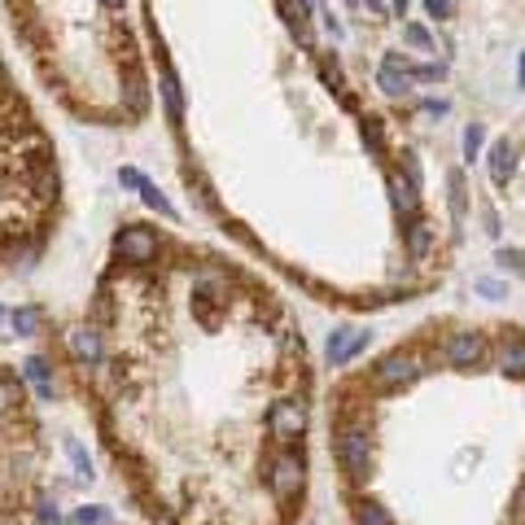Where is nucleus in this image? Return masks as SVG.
<instances>
[{
	"instance_id": "1",
	"label": "nucleus",
	"mask_w": 525,
	"mask_h": 525,
	"mask_svg": "<svg viewBox=\"0 0 525 525\" xmlns=\"http://www.w3.org/2000/svg\"><path fill=\"white\" fill-rule=\"evenodd\" d=\"M333 456H337V464L351 481H368V472H372V433H368V424H342L337 438H333Z\"/></svg>"
},
{
	"instance_id": "2",
	"label": "nucleus",
	"mask_w": 525,
	"mask_h": 525,
	"mask_svg": "<svg viewBox=\"0 0 525 525\" xmlns=\"http://www.w3.org/2000/svg\"><path fill=\"white\" fill-rule=\"evenodd\" d=\"M267 481H271V495H276V499H294V495L303 490V481H307V464H303V456H298V451H280V456L271 460Z\"/></svg>"
},
{
	"instance_id": "3",
	"label": "nucleus",
	"mask_w": 525,
	"mask_h": 525,
	"mask_svg": "<svg viewBox=\"0 0 525 525\" xmlns=\"http://www.w3.org/2000/svg\"><path fill=\"white\" fill-rule=\"evenodd\" d=\"M267 429H271V438H280V442L303 438V433H307V403H303V399H280V403L267 412Z\"/></svg>"
},
{
	"instance_id": "4",
	"label": "nucleus",
	"mask_w": 525,
	"mask_h": 525,
	"mask_svg": "<svg viewBox=\"0 0 525 525\" xmlns=\"http://www.w3.org/2000/svg\"><path fill=\"white\" fill-rule=\"evenodd\" d=\"M420 372V359L416 355H403V351H394V355H385L376 372H372V381H376V390H403V385H412Z\"/></svg>"
},
{
	"instance_id": "5",
	"label": "nucleus",
	"mask_w": 525,
	"mask_h": 525,
	"mask_svg": "<svg viewBox=\"0 0 525 525\" xmlns=\"http://www.w3.org/2000/svg\"><path fill=\"white\" fill-rule=\"evenodd\" d=\"M114 250H118V259L123 262H154L158 259V237L149 228H141V223H127L118 237H114Z\"/></svg>"
},
{
	"instance_id": "6",
	"label": "nucleus",
	"mask_w": 525,
	"mask_h": 525,
	"mask_svg": "<svg viewBox=\"0 0 525 525\" xmlns=\"http://www.w3.org/2000/svg\"><path fill=\"white\" fill-rule=\"evenodd\" d=\"M486 359V337L481 333H451V342H447V364L460 368V372H469Z\"/></svg>"
},
{
	"instance_id": "7",
	"label": "nucleus",
	"mask_w": 525,
	"mask_h": 525,
	"mask_svg": "<svg viewBox=\"0 0 525 525\" xmlns=\"http://www.w3.org/2000/svg\"><path fill=\"white\" fill-rule=\"evenodd\" d=\"M118 184H123V189H136V193H141V202H145L149 210H158L162 219H180V210L171 206V202L158 193V189L145 180V175H141V171H136V166H123V171H118Z\"/></svg>"
},
{
	"instance_id": "8",
	"label": "nucleus",
	"mask_w": 525,
	"mask_h": 525,
	"mask_svg": "<svg viewBox=\"0 0 525 525\" xmlns=\"http://www.w3.org/2000/svg\"><path fill=\"white\" fill-rule=\"evenodd\" d=\"M368 346V333L364 328H337V333H328V346H324V355H328V364L342 368L351 364L359 351Z\"/></svg>"
},
{
	"instance_id": "9",
	"label": "nucleus",
	"mask_w": 525,
	"mask_h": 525,
	"mask_svg": "<svg viewBox=\"0 0 525 525\" xmlns=\"http://www.w3.org/2000/svg\"><path fill=\"white\" fill-rule=\"evenodd\" d=\"M376 88H381L385 97H408V93H412V75H408V61H403L399 52H390V57L381 61Z\"/></svg>"
},
{
	"instance_id": "10",
	"label": "nucleus",
	"mask_w": 525,
	"mask_h": 525,
	"mask_svg": "<svg viewBox=\"0 0 525 525\" xmlns=\"http://www.w3.org/2000/svg\"><path fill=\"white\" fill-rule=\"evenodd\" d=\"M499 372L513 376V381H525V337L521 333H504L499 337Z\"/></svg>"
},
{
	"instance_id": "11",
	"label": "nucleus",
	"mask_w": 525,
	"mask_h": 525,
	"mask_svg": "<svg viewBox=\"0 0 525 525\" xmlns=\"http://www.w3.org/2000/svg\"><path fill=\"white\" fill-rule=\"evenodd\" d=\"M513 175H517V145L513 141H495L490 145V180H495V189H508Z\"/></svg>"
},
{
	"instance_id": "12",
	"label": "nucleus",
	"mask_w": 525,
	"mask_h": 525,
	"mask_svg": "<svg viewBox=\"0 0 525 525\" xmlns=\"http://www.w3.org/2000/svg\"><path fill=\"white\" fill-rule=\"evenodd\" d=\"M390 202L403 219H420V189L408 175H390Z\"/></svg>"
},
{
	"instance_id": "13",
	"label": "nucleus",
	"mask_w": 525,
	"mask_h": 525,
	"mask_svg": "<svg viewBox=\"0 0 525 525\" xmlns=\"http://www.w3.org/2000/svg\"><path fill=\"white\" fill-rule=\"evenodd\" d=\"M158 93H162V105H166V123H171V127H180V123H184V93H180V79H175V70H171V66L162 70Z\"/></svg>"
},
{
	"instance_id": "14",
	"label": "nucleus",
	"mask_w": 525,
	"mask_h": 525,
	"mask_svg": "<svg viewBox=\"0 0 525 525\" xmlns=\"http://www.w3.org/2000/svg\"><path fill=\"white\" fill-rule=\"evenodd\" d=\"M319 79H324V84L342 97V105H346V109H355V97L346 93V75H342V66H337V57H333V52H319Z\"/></svg>"
},
{
	"instance_id": "15",
	"label": "nucleus",
	"mask_w": 525,
	"mask_h": 525,
	"mask_svg": "<svg viewBox=\"0 0 525 525\" xmlns=\"http://www.w3.org/2000/svg\"><path fill=\"white\" fill-rule=\"evenodd\" d=\"M70 351H75V359L79 364H97L101 359V337L93 333V328H70Z\"/></svg>"
},
{
	"instance_id": "16",
	"label": "nucleus",
	"mask_w": 525,
	"mask_h": 525,
	"mask_svg": "<svg viewBox=\"0 0 525 525\" xmlns=\"http://www.w3.org/2000/svg\"><path fill=\"white\" fill-rule=\"evenodd\" d=\"M22 376L36 385V394H40V399H52V376H49V364H44L40 355H31V359L22 364Z\"/></svg>"
},
{
	"instance_id": "17",
	"label": "nucleus",
	"mask_w": 525,
	"mask_h": 525,
	"mask_svg": "<svg viewBox=\"0 0 525 525\" xmlns=\"http://www.w3.org/2000/svg\"><path fill=\"white\" fill-rule=\"evenodd\" d=\"M429 246H433V228H429L424 219H412V228H408V254H412V259H424Z\"/></svg>"
},
{
	"instance_id": "18",
	"label": "nucleus",
	"mask_w": 525,
	"mask_h": 525,
	"mask_svg": "<svg viewBox=\"0 0 525 525\" xmlns=\"http://www.w3.org/2000/svg\"><path fill=\"white\" fill-rule=\"evenodd\" d=\"M447 189H451V198H447L451 219L460 223V219H464V210H469V198H464V193H469V189H464V175H460V171H451V175H447Z\"/></svg>"
},
{
	"instance_id": "19",
	"label": "nucleus",
	"mask_w": 525,
	"mask_h": 525,
	"mask_svg": "<svg viewBox=\"0 0 525 525\" xmlns=\"http://www.w3.org/2000/svg\"><path fill=\"white\" fill-rule=\"evenodd\" d=\"M9 319H13L18 337H36V333H40V319H44V315L36 311V307H18V311L9 315Z\"/></svg>"
},
{
	"instance_id": "20",
	"label": "nucleus",
	"mask_w": 525,
	"mask_h": 525,
	"mask_svg": "<svg viewBox=\"0 0 525 525\" xmlns=\"http://www.w3.org/2000/svg\"><path fill=\"white\" fill-rule=\"evenodd\" d=\"M22 408V385L18 376H0V412H18Z\"/></svg>"
},
{
	"instance_id": "21",
	"label": "nucleus",
	"mask_w": 525,
	"mask_h": 525,
	"mask_svg": "<svg viewBox=\"0 0 525 525\" xmlns=\"http://www.w3.org/2000/svg\"><path fill=\"white\" fill-rule=\"evenodd\" d=\"M355 525H394V517H390L381 504H368L364 499V504L355 508Z\"/></svg>"
},
{
	"instance_id": "22",
	"label": "nucleus",
	"mask_w": 525,
	"mask_h": 525,
	"mask_svg": "<svg viewBox=\"0 0 525 525\" xmlns=\"http://www.w3.org/2000/svg\"><path fill=\"white\" fill-rule=\"evenodd\" d=\"M359 132H364V145L372 149V154H376V158L385 154V132H381V118H372V114H368Z\"/></svg>"
},
{
	"instance_id": "23",
	"label": "nucleus",
	"mask_w": 525,
	"mask_h": 525,
	"mask_svg": "<svg viewBox=\"0 0 525 525\" xmlns=\"http://www.w3.org/2000/svg\"><path fill=\"white\" fill-rule=\"evenodd\" d=\"M408 75H412V84H438V79L447 75V66H442V61H429V66H408Z\"/></svg>"
},
{
	"instance_id": "24",
	"label": "nucleus",
	"mask_w": 525,
	"mask_h": 525,
	"mask_svg": "<svg viewBox=\"0 0 525 525\" xmlns=\"http://www.w3.org/2000/svg\"><path fill=\"white\" fill-rule=\"evenodd\" d=\"M105 521H109V513H105V508H97V504L75 508V517H70V525H105Z\"/></svg>"
},
{
	"instance_id": "25",
	"label": "nucleus",
	"mask_w": 525,
	"mask_h": 525,
	"mask_svg": "<svg viewBox=\"0 0 525 525\" xmlns=\"http://www.w3.org/2000/svg\"><path fill=\"white\" fill-rule=\"evenodd\" d=\"M481 141H486V132H481V123H469V127H464V158H477L481 154Z\"/></svg>"
},
{
	"instance_id": "26",
	"label": "nucleus",
	"mask_w": 525,
	"mask_h": 525,
	"mask_svg": "<svg viewBox=\"0 0 525 525\" xmlns=\"http://www.w3.org/2000/svg\"><path fill=\"white\" fill-rule=\"evenodd\" d=\"M403 40H408V44H412V49H424V52H433V36H429V31H424V27H416V22H412V27H403Z\"/></svg>"
},
{
	"instance_id": "27",
	"label": "nucleus",
	"mask_w": 525,
	"mask_h": 525,
	"mask_svg": "<svg viewBox=\"0 0 525 525\" xmlns=\"http://www.w3.org/2000/svg\"><path fill=\"white\" fill-rule=\"evenodd\" d=\"M66 451H70V460H75L79 477H93V464H88V456H84V447H79V442H66Z\"/></svg>"
},
{
	"instance_id": "28",
	"label": "nucleus",
	"mask_w": 525,
	"mask_h": 525,
	"mask_svg": "<svg viewBox=\"0 0 525 525\" xmlns=\"http://www.w3.org/2000/svg\"><path fill=\"white\" fill-rule=\"evenodd\" d=\"M499 267H513V271H525V250H499Z\"/></svg>"
},
{
	"instance_id": "29",
	"label": "nucleus",
	"mask_w": 525,
	"mask_h": 525,
	"mask_svg": "<svg viewBox=\"0 0 525 525\" xmlns=\"http://www.w3.org/2000/svg\"><path fill=\"white\" fill-rule=\"evenodd\" d=\"M403 175H408V180H412V184H424V175H420V162H416V154H403Z\"/></svg>"
},
{
	"instance_id": "30",
	"label": "nucleus",
	"mask_w": 525,
	"mask_h": 525,
	"mask_svg": "<svg viewBox=\"0 0 525 525\" xmlns=\"http://www.w3.org/2000/svg\"><path fill=\"white\" fill-rule=\"evenodd\" d=\"M424 9H429V18H438V22L456 13V9H451V0H424Z\"/></svg>"
},
{
	"instance_id": "31",
	"label": "nucleus",
	"mask_w": 525,
	"mask_h": 525,
	"mask_svg": "<svg viewBox=\"0 0 525 525\" xmlns=\"http://www.w3.org/2000/svg\"><path fill=\"white\" fill-rule=\"evenodd\" d=\"M477 294H486V298H508V289H504L499 280H477Z\"/></svg>"
},
{
	"instance_id": "32",
	"label": "nucleus",
	"mask_w": 525,
	"mask_h": 525,
	"mask_svg": "<svg viewBox=\"0 0 525 525\" xmlns=\"http://www.w3.org/2000/svg\"><path fill=\"white\" fill-rule=\"evenodd\" d=\"M447 109H451V105H447V101H433V97H429V101H420V114H429V118H442Z\"/></svg>"
},
{
	"instance_id": "33",
	"label": "nucleus",
	"mask_w": 525,
	"mask_h": 525,
	"mask_svg": "<svg viewBox=\"0 0 525 525\" xmlns=\"http://www.w3.org/2000/svg\"><path fill=\"white\" fill-rule=\"evenodd\" d=\"M36 521H40V525H61V517H57V508H52V504H40Z\"/></svg>"
},
{
	"instance_id": "34",
	"label": "nucleus",
	"mask_w": 525,
	"mask_h": 525,
	"mask_svg": "<svg viewBox=\"0 0 525 525\" xmlns=\"http://www.w3.org/2000/svg\"><path fill=\"white\" fill-rule=\"evenodd\" d=\"M408 4H412V0H390V9H394L399 18H408Z\"/></svg>"
},
{
	"instance_id": "35",
	"label": "nucleus",
	"mask_w": 525,
	"mask_h": 525,
	"mask_svg": "<svg viewBox=\"0 0 525 525\" xmlns=\"http://www.w3.org/2000/svg\"><path fill=\"white\" fill-rule=\"evenodd\" d=\"M101 9H123V0H101Z\"/></svg>"
},
{
	"instance_id": "36",
	"label": "nucleus",
	"mask_w": 525,
	"mask_h": 525,
	"mask_svg": "<svg viewBox=\"0 0 525 525\" xmlns=\"http://www.w3.org/2000/svg\"><path fill=\"white\" fill-rule=\"evenodd\" d=\"M521 84H525V52H521Z\"/></svg>"
},
{
	"instance_id": "37",
	"label": "nucleus",
	"mask_w": 525,
	"mask_h": 525,
	"mask_svg": "<svg viewBox=\"0 0 525 525\" xmlns=\"http://www.w3.org/2000/svg\"><path fill=\"white\" fill-rule=\"evenodd\" d=\"M0 319H4V307H0Z\"/></svg>"
}]
</instances>
